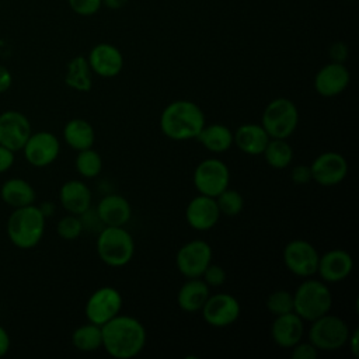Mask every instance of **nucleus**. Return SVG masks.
I'll return each instance as SVG.
<instances>
[{
    "mask_svg": "<svg viewBox=\"0 0 359 359\" xmlns=\"http://www.w3.org/2000/svg\"><path fill=\"white\" fill-rule=\"evenodd\" d=\"M212 247L208 241L196 238L180 247L175 255L178 272L188 278H201L206 266L212 262Z\"/></svg>",
    "mask_w": 359,
    "mask_h": 359,
    "instance_id": "nucleus-11",
    "label": "nucleus"
},
{
    "mask_svg": "<svg viewBox=\"0 0 359 359\" xmlns=\"http://www.w3.org/2000/svg\"><path fill=\"white\" fill-rule=\"evenodd\" d=\"M196 140L210 153H224L233 146V130L223 123H205Z\"/></svg>",
    "mask_w": 359,
    "mask_h": 359,
    "instance_id": "nucleus-25",
    "label": "nucleus"
},
{
    "mask_svg": "<svg viewBox=\"0 0 359 359\" xmlns=\"http://www.w3.org/2000/svg\"><path fill=\"white\" fill-rule=\"evenodd\" d=\"M11 84V74L10 72L0 65V93H4L6 90H8Z\"/></svg>",
    "mask_w": 359,
    "mask_h": 359,
    "instance_id": "nucleus-43",
    "label": "nucleus"
},
{
    "mask_svg": "<svg viewBox=\"0 0 359 359\" xmlns=\"http://www.w3.org/2000/svg\"><path fill=\"white\" fill-rule=\"evenodd\" d=\"M74 165L83 178H95L102 171V157L93 147L84 149L79 151Z\"/></svg>",
    "mask_w": 359,
    "mask_h": 359,
    "instance_id": "nucleus-31",
    "label": "nucleus"
},
{
    "mask_svg": "<svg viewBox=\"0 0 359 359\" xmlns=\"http://www.w3.org/2000/svg\"><path fill=\"white\" fill-rule=\"evenodd\" d=\"M332 294L328 283L321 279L306 278L293 292V311L304 321L313 320L330 313Z\"/></svg>",
    "mask_w": 359,
    "mask_h": 359,
    "instance_id": "nucleus-4",
    "label": "nucleus"
},
{
    "mask_svg": "<svg viewBox=\"0 0 359 359\" xmlns=\"http://www.w3.org/2000/svg\"><path fill=\"white\" fill-rule=\"evenodd\" d=\"M310 170L313 181L323 187H334L346 178L349 165L341 153L324 151L313 160Z\"/></svg>",
    "mask_w": 359,
    "mask_h": 359,
    "instance_id": "nucleus-13",
    "label": "nucleus"
},
{
    "mask_svg": "<svg viewBox=\"0 0 359 359\" xmlns=\"http://www.w3.org/2000/svg\"><path fill=\"white\" fill-rule=\"evenodd\" d=\"M123 306L121 292L114 286H101L95 289L87 299L84 313L90 323L104 325L107 321L118 316Z\"/></svg>",
    "mask_w": 359,
    "mask_h": 359,
    "instance_id": "nucleus-10",
    "label": "nucleus"
},
{
    "mask_svg": "<svg viewBox=\"0 0 359 359\" xmlns=\"http://www.w3.org/2000/svg\"><path fill=\"white\" fill-rule=\"evenodd\" d=\"M104 226H125L132 216L129 201L119 194L105 195L95 208Z\"/></svg>",
    "mask_w": 359,
    "mask_h": 359,
    "instance_id": "nucleus-21",
    "label": "nucleus"
},
{
    "mask_svg": "<svg viewBox=\"0 0 359 359\" xmlns=\"http://www.w3.org/2000/svg\"><path fill=\"white\" fill-rule=\"evenodd\" d=\"M346 1H352V0H346Z\"/></svg>",
    "mask_w": 359,
    "mask_h": 359,
    "instance_id": "nucleus-47",
    "label": "nucleus"
},
{
    "mask_svg": "<svg viewBox=\"0 0 359 359\" xmlns=\"http://www.w3.org/2000/svg\"><path fill=\"white\" fill-rule=\"evenodd\" d=\"M57 234L65 240H76L83 233V224L79 215H67L62 217L56 227Z\"/></svg>",
    "mask_w": 359,
    "mask_h": 359,
    "instance_id": "nucleus-34",
    "label": "nucleus"
},
{
    "mask_svg": "<svg viewBox=\"0 0 359 359\" xmlns=\"http://www.w3.org/2000/svg\"><path fill=\"white\" fill-rule=\"evenodd\" d=\"M299 123V109L296 104L286 98L278 97L266 104L262 111L261 125L273 139H289Z\"/></svg>",
    "mask_w": 359,
    "mask_h": 359,
    "instance_id": "nucleus-6",
    "label": "nucleus"
},
{
    "mask_svg": "<svg viewBox=\"0 0 359 359\" xmlns=\"http://www.w3.org/2000/svg\"><path fill=\"white\" fill-rule=\"evenodd\" d=\"M304 337V320L294 311L275 316L271 324V338L279 348L290 349Z\"/></svg>",
    "mask_w": 359,
    "mask_h": 359,
    "instance_id": "nucleus-20",
    "label": "nucleus"
},
{
    "mask_svg": "<svg viewBox=\"0 0 359 359\" xmlns=\"http://www.w3.org/2000/svg\"><path fill=\"white\" fill-rule=\"evenodd\" d=\"M282 257L286 269L294 276L306 279L317 273L320 254L316 247L307 240H290L283 247Z\"/></svg>",
    "mask_w": 359,
    "mask_h": 359,
    "instance_id": "nucleus-9",
    "label": "nucleus"
},
{
    "mask_svg": "<svg viewBox=\"0 0 359 359\" xmlns=\"http://www.w3.org/2000/svg\"><path fill=\"white\" fill-rule=\"evenodd\" d=\"M95 250L105 265L121 268L132 261L135 240L125 226H104L97 233Z\"/></svg>",
    "mask_w": 359,
    "mask_h": 359,
    "instance_id": "nucleus-3",
    "label": "nucleus"
},
{
    "mask_svg": "<svg viewBox=\"0 0 359 359\" xmlns=\"http://www.w3.org/2000/svg\"><path fill=\"white\" fill-rule=\"evenodd\" d=\"M1 198L6 203L14 208H22L34 203L35 192L27 181L21 178H13L3 184Z\"/></svg>",
    "mask_w": 359,
    "mask_h": 359,
    "instance_id": "nucleus-28",
    "label": "nucleus"
},
{
    "mask_svg": "<svg viewBox=\"0 0 359 359\" xmlns=\"http://www.w3.org/2000/svg\"><path fill=\"white\" fill-rule=\"evenodd\" d=\"M217 208L220 210V215L229 216V217H234L237 215H240L244 209V198L243 195L231 188H226L224 191H222L217 196H215Z\"/></svg>",
    "mask_w": 359,
    "mask_h": 359,
    "instance_id": "nucleus-32",
    "label": "nucleus"
},
{
    "mask_svg": "<svg viewBox=\"0 0 359 359\" xmlns=\"http://www.w3.org/2000/svg\"><path fill=\"white\" fill-rule=\"evenodd\" d=\"M72 342L76 349L81 352H94L102 348L101 325L94 323H86L77 327L72 335Z\"/></svg>",
    "mask_w": 359,
    "mask_h": 359,
    "instance_id": "nucleus-30",
    "label": "nucleus"
},
{
    "mask_svg": "<svg viewBox=\"0 0 359 359\" xmlns=\"http://www.w3.org/2000/svg\"><path fill=\"white\" fill-rule=\"evenodd\" d=\"M220 216L216 199L202 194L194 196L185 208V220L188 226L196 231H208L213 229Z\"/></svg>",
    "mask_w": 359,
    "mask_h": 359,
    "instance_id": "nucleus-14",
    "label": "nucleus"
},
{
    "mask_svg": "<svg viewBox=\"0 0 359 359\" xmlns=\"http://www.w3.org/2000/svg\"><path fill=\"white\" fill-rule=\"evenodd\" d=\"M25 158L35 167H45L53 163L60 151V143L57 137L50 132L31 133L24 144Z\"/></svg>",
    "mask_w": 359,
    "mask_h": 359,
    "instance_id": "nucleus-17",
    "label": "nucleus"
},
{
    "mask_svg": "<svg viewBox=\"0 0 359 359\" xmlns=\"http://www.w3.org/2000/svg\"><path fill=\"white\" fill-rule=\"evenodd\" d=\"M265 163L275 168L283 170L292 164L293 160V149L289 144L287 139H273L269 137L264 151H262Z\"/></svg>",
    "mask_w": 359,
    "mask_h": 359,
    "instance_id": "nucleus-29",
    "label": "nucleus"
},
{
    "mask_svg": "<svg viewBox=\"0 0 359 359\" xmlns=\"http://www.w3.org/2000/svg\"><path fill=\"white\" fill-rule=\"evenodd\" d=\"M63 137L72 149L80 151V150L93 147L95 142V132L93 125L88 121L81 118H74L65 125Z\"/></svg>",
    "mask_w": 359,
    "mask_h": 359,
    "instance_id": "nucleus-26",
    "label": "nucleus"
},
{
    "mask_svg": "<svg viewBox=\"0 0 359 359\" xmlns=\"http://www.w3.org/2000/svg\"><path fill=\"white\" fill-rule=\"evenodd\" d=\"M353 269L352 255L342 248H334L320 255L317 273L325 283H338L345 280Z\"/></svg>",
    "mask_w": 359,
    "mask_h": 359,
    "instance_id": "nucleus-18",
    "label": "nucleus"
},
{
    "mask_svg": "<svg viewBox=\"0 0 359 359\" xmlns=\"http://www.w3.org/2000/svg\"><path fill=\"white\" fill-rule=\"evenodd\" d=\"M45 230V216L34 205L17 208L7 223L10 240L20 248H32L42 238Z\"/></svg>",
    "mask_w": 359,
    "mask_h": 359,
    "instance_id": "nucleus-5",
    "label": "nucleus"
},
{
    "mask_svg": "<svg viewBox=\"0 0 359 359\" xmlns=\"http://www.w3.org/2000/svg\"><path fill=\"white\" fill-rule=\"evenodd\" d=\"M8 346H10L8 334L6 332V330L3 327H0V358L3 355H6V352L8 351Z\"/></svg>",
    "mask_w": 359,
    "mask_h": 359,
    "instance_id": "nucleus-44",
    "label": "nucleus"
},
{
    "mask_svg": "<svg viewBox=\"0 0 359 359\" xmlns=\"http://www.w3.org/2000/svg\"><path fill=\"white\" fill-rule=\"evenodd\" d=\"M290 356L293 359H316L318 356V349L307 339L300 341L294 346L290 348Z\"/></svg>",
    "mask_w": 359,
    "mask_h": 359,
    "instance_id": "nucleus-38",
    "label": "nucleus"
},
{
    "mask_svg": "<svg viewBox=\"0 0 359 359\" xmlns=\"http://www.w3.org/2000/svg\"><path fill=\"white\" fill-rule=\"evenodd\" d=\"M79 217H80V222L83 224V230L98 233L104 227L97 210L93 209L91 206L87 210H84L83 213H80Z\"/></svg>",
    "mask_w": 359,
    "mask_h": 359,
    "instance_id": "nucleus-37",
    "label": "nucleus"
},
{
    "mask_svg": "<svg viewBox=\"0 0 359 359\" xmlns=\"http://www.w3.org/2000/svg\"><path fill=\"white\" fill-rule=\"evenodd\" d=\"M201 278L209 287H219L226 282V271L222 265L210 262Z\"/></svg>",
    "mask_w": 359,
    "mask_h": 359,
    "instance_id": "nucleus-35",
    "label": "nucleus"
},
{
    "mask_svg": "<svg viewBox=\"0 0 359 359\" xmlns=\"http://www.w3.org/2000/svg\"><path fill=\"white\" fill-rule=\"evenodd\" d=\"M205 123L206 118L202 108L191 100L171 101L160 115L163 135L175 142L196 139Z\"/></svg>",
    "mask_w": 359,
    "mask_h": 359,
    "instance_id": "nucleus-2",
    "label": "nucleus"
},
{
    "mask_svg": "<svg viewBox=\"0 0 359 359\" xmlns=\"http://www.w3.org/2000/svg\"><path fill=\"white\" fill-rule=\"evenodd\" d=\"M101 332L104 351L116 359L137 356L147 341L144 325L137 318L121 313L101 325Z\"/></svg>",
    "mask_w": 359,
    "mask_h": 359,
    "instance_id": "nucleus-1",
    "label": "nucleus"
},
{
    "mask_svg": "<svg viewBox=\"0 0 359 359\" xmlns=\"http://www.w3.org/2000/svg\"><path fill=\"white\" fill-rule=\"evenodd\" d=\"M39 209H41V212H42V215L46 217V216H50L52 213H53V210H55V206H53V203H50V202H45V203H42L41 206H38Z\"/></svg>",
    "mask_w": 359,
    "mask_h": 359,
    "instance_id": "nucleus-46",
    "label": "nucleus"
},
{
    "mask_svg": "<svg viewBox=\"0 0 359 359\" xmlns=\"http://www.w3.org/2000/svg\"><path fill=\"white\" fill-rule=\"evenodd\" d=\"M87 60L91 72L104 79H112L123 69V55L112 43H97L90 50Z\"/></svg>",
    "mask_w": 359,
    "mask_h": 359,
    "instance_id": "nucleus-19",
    "label": "nucleus"
},
{
    "mask_svg": "<svg viewBox=\"0 0 359 359\" xmlns=\"http://www.w3.org/2000/svg\"><path fill=\"white\" fill-rule=\"evenodd\" d=\"M67 1L70 8L76 14L84 15V17L95 14L102 4V0H67Z\"/></svg>",
    "mask_w": 359,
    "mask_h": 359,
    "instance_id": "nucleus-36",
    "label": "nucleus"
},
{
    "mask_svg": "<svg viewBox=\"0 0 359 359\" xmlns=\"http://www.w3.org/2000/svg\"><path fill=\"white\" fill-rule=\"evenodd\" d=\"M126 3H128V0H102V4L108 8H112V10L122 8Z\"/></svg>",
    "mask_w": 359,
    "mask_h": 359,
    "instance_id": "nucleus-45",
    "label": "nucleus"
},
{
    "mask_svg": "<svg viewBox=\"0 0 359 359\" xmlns=\"http://www.w3.org/2000/svg\"><path fill=\"white\" fill-rule=\"evenodd\" d=\"M351 81V73L344 63L331 62L324 65L314 76V90L325 98L344 93Z\"/></svg>",
    "mask_w": 359,
    "mask_h": 359,
    "instance_id": "nucleus-15",
    "label": "nucleus"
},
{
    "mask_svg": "<svg viewBox=\"0 0 359 359\" xmlns=\"http://www.w3.org/2000/svg\"><path fill=\"white\" fill-rule=\"evenodd\" d=\"M31 136V125L25 115L7 111L0 115V144L10 150H20Z\"/></svg>",
    "mask_w": 359,
    "mask_h": 359,
    "instance_id": "nucleus-16",
    "label": "nucleus"
},
{
    "mask_svg": "<svg viewBox=\"0 0 359 359\" xmlns=\"http://www.w3.org/2000/svg\"><path fill=\"white\" fill-rule=\"evenodd\" d=\"M268 140L269 136L261 123H243L236 129V132H233V144L250 156L262 154Z\"/></svg>",
    "mask_w": 359,
    "mask_h": 359,
    "instance_id": "nucleus-22",
    "label": "nucleus"
},
{
    "mask_svg": "<svg viewBox=\"0 0 359 359\" xmlns=\"http://www.w3.org/2000/svg\"><path fill=\"white\" fill-rule=\"evenodd\" d=\"M65 83L80 93H87L93 87L91 69L87 57L76 56L67 65V72L65 76Z\"/></svg>",
    "mask_w": 359,
    "mask_h": 359,
    "instance_id": "nucleus-27",
    "label": "nucleus"
},
{
    "mask_svg": "<svg viewBox=\"0 0 359 359\" xmlns=\"http://www.w3.org/2000/svg\"><path fill=\"white\" fill-rule=\"evenodd\" d=\"M349 327L344 318L335 314H324L311 321L307 339L320 351L334 352L346 345Z\"/></svg>",
    "mask_w": 359,
    "mask_h": 359,
    "instance_id": "nucleus-7",
    "label": "nucleus"
},
{
    "mask_svg": "<svg viewBox=\"0 0 359 359\" xmlns=\"http://www.w3.org/2000/svg\"><path fill=\"white\" fill-rule=\"evenodd\" d=\"M14 161V157H13V150L4 147L0 144V172L8 170L11 167Z\"/></svg>",
    "mask_w": 359,
    "mask_h": 359,
    "instance_id": "nucleus-41",
    "label": "nucleus"
},
{
    "mask_svg": "<svg viewBox=\"0 0 359 359\" xmlns=\"http://www.w3.org/2000/svg\"><path fill=\"white\" fill-rule=\"evenodd\" d=\"M290 180L296 185H306L310 181H313L310 165H307V164H297V165H294L290 170Z\"/></svg>",
    "mask_w": 359,
    "mask_h": 359,
    "instance_id": "nucleus-39",
    "label": "nucleus"
},
{
    "mask_svg": "<svg viewBox=\"0 0 359 359\" xmlns=\"http://www.w3.org/2000/svg\"><path fill=\"white\" fill-rule=\"evenodd\" d=\"M358 338H359V330L355 328L353 331L349 332V337H348V341H346V345L352 353L353 358H358L359 356V345H358Z\"/></svg>",
    "mask_w": 359,
    "mask_h": 359,
    "instance_id": "nucleus-42",
    "label": "nucleus"
},
{
    "mask_svg": "<svg viewBox=\"0 0 359 359\" xmlns=\"http://www.w3.org/2000/svg\"><path fill=\"white\" fill-rule=\"evenodd\" d=\"M265 307L273 317L293 311V292L287 289L273 290L266 297Z\"/></svg>",
    "mask_w": 359,
    "mask_h": 359,
    "instance_id": "nucleus-33",
    "label": "nucleus"
},
{
    "mask_svg": "<svg viewBox=\"0 0 359 359\" xmlns=\"http://www.w3.org/2000/svg\"><path fill=\"white\" fill-rule=\"evenodd\" d=\"M330 56L332 59V62H339L344 63V60L348 56V48L342 43V42H335L331 48H330Z\"/></svg>",
    "mask_w": 359,
    "mask_h": 359,
    "instance_id": "nucleus-40",
    "label": "nucleus"
},
{
    "mask_svg": "<svg viewBox=\"0 0 359 359\" xmlns=\"http://www.w3.org/2000/svg\"><path fill=\"white\" fill-rule=\"evenodd\" d=\"M201 313L205 323L210 327L224 328L238 320L241 306L237 297L230 293H215L208 297Z\"/></svg>",
    "mask_w": 359,
    "mask_h": 359,
    "instance_id": "nucleus-12",
    "label": "nucleus"
},
{
    "mask_svg": "<svg viewBox=\"0 0 359 359\" xmlns=\"http://www.w3.org/2000/svg\"><path fill=\"white\" fill-rule=\"evenodd\" d=\"M209 296L210 287L202 278H188L178 289L177 304L182 311L196 313L201 311Z\"/></svg>",
    "mask_w": 359,
    "mask_h": 359,
    "instance_id": "nucleus-23",
    "label": "nucleus"
},
{
    "mask_svg": "<svg viewBox=\"0 0 359 359\" xmlns=\"http://www.w3.org/2000/svg\"><path fill=\"white\" fill-rule=\"evenodd\" d=\"M91 191L88 185L80 180L66 181L59 192L62 206L73 215H80L91 206Z\"/></svg>",
    "mask_w": 359,
    "mask_h": 359,
    "instance_id": "nucleus-24",
    "label": "nucleus"
},
{
    "mask_svg": "<svg viewBox=\"0 0 359 359\" xmlns=\"http://www.w3.org/2000/svg\"><path fill=\"white\" fill-rule=\"evenodd\" d=\"M192 180L199 194L215 198L229 187L230 170L220 158H205L195 167Z\"/></svg>",
    "mask_w": 359,
    "mask_h": 359,
    "instance_id": "nucleus-8",
    "label": "nucleus"
}]
</instances>
